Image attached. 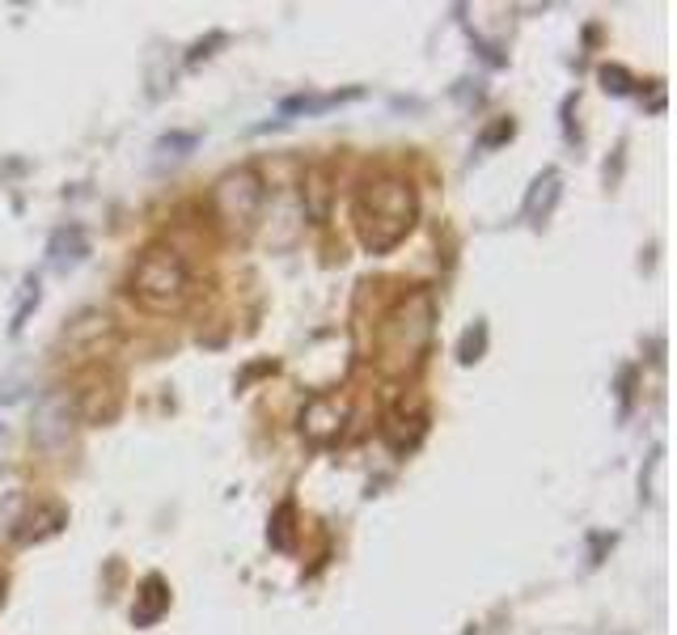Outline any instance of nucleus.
Returning <instances> with one entry per match:
<instances>
[{"label":"nucleus","instance_id":"f257e3e1","mask_svg":"<svg viewBox=\"0 0 677 635\" xmlns=\"http://www.w3.org/2000/svg\"><path fill=\"white\" fill-rule=\"evenodd\" d=\"M352 217H356V233H360V247L369 250V254L394 250L415 229V217H419L415 183L406 174H398V169L369 174L360 183V191H356Z\"/></svg>","mask_w":677,"mask_h":635},{"label":"nucleus","instance_id":"f03ea898","mask_svg":"<svg viewBox=\"0 0 677 635\" xmlns=\"http://www.w3.org/2000/svg\"><path fill=\"white\" fill-rule=\"evenodd\" d=\"M433 331H436V302L424 293V288L406 293L403 302L385 314V322H381L378 364L385 373H394V377H398V373H411V369L424 360V352H428Z\"/></svg>","mask_w":677,"mask_h":635},{"label":"nucleus","instance_id":"7ed1b4c3","mask_svg":"<svg viewBox=\"0 0 677 635\" xmlns=\"http://www.w3.org/2000/svg\"><path fill=\"white\" fill-rule=\"evenodd\" d=\"M132 297L149 314H174L190 297V267L183 250L170 242H153L132 267Z\"/></svg>","mask_w":677,"mask_h":635},{"label":"nucleus","instance_id":"20e7f679","mask_svg":"<svg viewBox=\"0 0 677 635\" xmlns=\"http://www.w3.org/2000/svg\"><path fill=\"white\" fill-rule=\"evenodd\" d=\"M263 204H267V183H263V174L254 166L225 169L217 178V187H212V212H217L220 229L229 238L254 233Z\"/></svg>","mask_w":677,"mask_h":635},{"label":"nucleus","instance_id":"39448f33","mask_svg":"<svg viewBox=\"0 0 677 635\" xmlns=\"http://www.w3.org/2000/svg\"><path fill=\"white\" fill-rule=\"evenodd\" d=\"M73 398L64 390H47L34 407V428L30 437L43 453H64L68 449V437H73Z\"/></svg>","mask_w":677,"mask_h":635},{"label":"nucleus","instance_id":"423d86ee","mask_svg":"<svg viewBox=\"0 0 677 635\" xmlns=\"http://www.w3.org/2000/svg\"><path fill=\"white\" fill-rule=\"evenodd\" d=\"M123 407V390L110 373H94L85 377L81 390L73 394V412L81 415L85 424H110Z\"/></svg>","mask_w":677,"mask_h":635},{"label":"nucleus","instance_id":"0eeeda50","mask_svg":"<svg viewBox=\"0 0 677 635\" xmlns=\"http://www.w3.org/2000/svg\"><path fill=\"white\" fill-rule=\"evenodd\" d=\"M110 335H114V322H110V314L102 309H81L64 335H59V343L68 348V352H94V348H102Z\"/></svg>","mask_w":677,"mask_h":635},{"label":"nucleus","instance_id":"6e6552de","mask_svg":"<svg viewBox=\"0 0 677 635\" xmlns=\"http://www.w3.org/2000/svg\"><path fill=\"white\" fill-rule=\"evenodd\" d=\"M339 424H343V407L335 398H309L301 412V433L309 441H330L339 433Z\"/></svg>","mask_w":677,"mask_h":635},{"label":"nucleus","instance_id":"1a4fd4ad","mask_svg":"<svg viewBox=\"0 0 677 635\" xmlns=\"http://www.w3.org/2000/svg\"><path fill=\"white\" fill-rule=\"evenodd\" d=\"M85 254H89V247H85V233L77 229V225H64V229L52 238V247H47V263H52L55 272H73Z\"/></svg>","mask_w":677,"mask_h":635},{"label":"nucleus","instance_id":"9d476101","mask_svg":"<svg viewBox=\"0 0 677 635\" xmlns=\"http://www.w3.org/2000/svg\"><path fill=\"white\" fill-rule=\"evenodd\" d=\"M68 522V513L64 508H55V504H39L30 517H22V529H18V543H43V538H52L59 534Z\"/></svg>","mask_w":677,"mask_h":635},{"label":"nucleus","instance_id":"9b49d317","mask_svg":"<svg viewBox=\"0 0 677 635\" xmlns=\"http://www.w3.org/2000/svg\"><path fill=\"white\" fill-rule=\"evenodd\" d=\"M170 606V589H165L162 577H149L144 580V593H140V606L132 610V623L135 627H149V623H157Z\"/></svg>","mask_w":677,"mask_h":635},{"label":"nucleus","instance_id":"f8f14e48","mask_svg":"<svg viewBox=\"0 0 677 635\" xmlns=\"http://www.w3.org/2000/svg\"><path fill=\"white\" fill-rule=\"evenodd\" d=\"M360 98V85H352V89H339V94H301V98H288L284 102V114H323V111H335V107H343V102H356Z\"/></svg>","mask_w":677,"mask_h":635},{"label":"nucleus","instance_id":"ddd939ff","mask_svg":"<svg viewBox=\"0 0 677 635\" xmlns=\"http://www.w3.org/2000/svg\"><path fill=\"white\" fill-rule=\"evenodd\" d=\"M555 199H559V174L555 169H546L534 178V191L525 195V217H534V221H546L550 217V208H555Z\"/></svg>","mask_w":677,"mask_h":635},{"label":"nucleus","instance_id":"4468645a","mask_svg":"<svg viewBox=\"0 0 677 635\" xmlns=\"http://www.w3.org/2000/svg\"><path fill=\"white\" fill-rule=\"evenodd\" d=\"M483 352H488V322H474L470 331L461 335L458 360L461 364H474V360H483Z\"/></svg>","mask_w":677,"mask_h":635},{"label":"nucleus","instance_id":"2eb2a0df","mask_svg":"<svg viewBox=\"0 0 677 635\" xmlns=\"http://www.w3.org/2000/svg\"><path fill=\"white\" fill-rule=\"evenodd\" d=\"M195 144H199L195 132H174V136L157 140V153H162V157H187Z\"/></svg>","mask_w":677,"mask_h":635},{"label":"nucleus","instance_id":"dca6fc26","mask_svg":"<svg viewBox=\"0 0 677 635\" xmlns=\"http://www.w3.org/2000/svg\"><path fill=\"white\" fill-rule=\"evenodd\" d=\"M39 297H43V293H39V280L30 276V280H26V293H22V305H18V314H13V327H9V331L18 335V331H22V327H26L30 309L39 305Z\"/></svg>","mask_w":677,"mask_h":635},{"label":"nucleus","instance_id":"f3484780","mask_svg":"<svg viewBox=\"0 0 677 635\" xmlns=\"http://www.w3.org/2000/svg\"><path fill=\"white\" fill-rule=\"evenodd\" d=\"M601 81H605V89H614V94L631 89V77H626L623 68H601Z\"/></svg>","mask_w":677,"mask_h":635},{"label":"nucleus","instance_id":"a211bd4d","mask_svg":"<svg viewBox=\"0 0 677 635\" xmlns=\"http://www.w3.org/2000/svg\"><path fill=\"white\" fill-rule=\"evenodd\" d=\"M509 136H513V123H509V119H500L488 136H483V144H500V140H509Z\"/></svg>","mask_w":677,"mask_h":635},{"label":"nucleus","instance_id":"6ab92c4d","mask_svg":"<svg viewBox=\"0 0 677 635\" xmlns=\"http://www.w3.org/2000/svg\"><path fill=\"white\" fill-rule=\"evenodd\" d=\"M217 43H225V34H212V39H208V43H195V47H190V64H195V59L199 56H212V52H208V47H217Z\"/></svg>","mask_w":677,"mask_h":635},{"label":"nucleus","instance_id":"aec40b11","mask_svg":"<svg viewBox=\"0 0 677 635\" xmlns=\"http://www.w3.org/2000/svg\"><path fill=\"white\" fill-rule=\"evenodd\" d=\"M0 602H4V577H0Z\"/></svg>","mask_w":677,"mask_h":635}]
</instances>
